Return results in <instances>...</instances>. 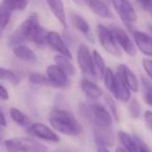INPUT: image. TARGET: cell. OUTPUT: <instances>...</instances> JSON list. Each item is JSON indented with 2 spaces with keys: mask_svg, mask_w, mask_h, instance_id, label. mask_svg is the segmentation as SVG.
<instances>
[{
  "mask_svg": "<svg viewBox=\"0 0 152 152\" xmlns=\"http://www.w3.org/2000/svg\"><path fill=\"white\" fill-rule=\"evenodd\" d=\"M49 123L56 131L66 135L76 137L83 132V125L70 112L54 110L49 114Z\"/></svg>",
  "mask_w": 152,
  "mask_h": 152,
  "instance_id": "1",
  "label": "cell"
},
{
  "mask_svg": "<svg viewBox=\"0 0 152 152\" xmlns=\"http://www.w3.org/2000/svg\"><path fill=\"white\" fill-rule=\"evenodd\" d=\"M9 152H48V147L30 137H12L4 141Z\"/></svg>",
  "mask_w": 152,
  "mask_h": 152,
  "instance_id": "2",
  "label": "cell"
},
{
  "mask_svg": "<svg viewBox=\"0 0 152 152\" xmlns=\"http://www.w3.org/2000/svg\"><path fill=\"white\" fill-rule=\"evenodd\" d=\"M40 22V18L37 13H32L27 19H25L10 36L9 45L12 47L21 45L25 41H29V37L34 25Z\"/></svg>",
  "mask_w": 152,
  "mask_h": 152,
  "instance_id": "3",
  "label": "cell"
},
{
  "mask_svg": "<svg viewBox=\"0 0 152 152\" xmlns=\"http://www.w3.org/2000/svg\"><path fill=\"white\" fill-rule=\"evenodd\" d=\"M87 117L91 122L92 126L100 125V126L112 127L113 116L110 115V110L100 103H93L85 108Z\"/></svg>",
  "mask_w": 152,
  "mask_h": 152,
  "instance_id": "4",
  "label": "cell"
},
{
  "mask_svg": "<svg viewBox=\"0 0 152 152\" xmlns=\"http://www.w3.org/2000/svg\"><path fill=\"white\" fill-rule=\"evenodd\" d=\"M97 34H98L100 45H101L102 48H103L106 52L112 55H115V56H119V57L121 56L119 45H118V43H117V41H116V39H115L110 28L106 27L105 25H102V24H98Z\"/></svg>",
  "mask_w": 152,
  "mask_h": 152,
  "instance_id": "5",
  "label": "cell"
},
{
  "mask_svg": "<svg viewBox=\"0 0 152 152\" xmlns=\"http://www.w3.org/2000/svg\"><path fill=\"white\" fill-rule=\"evenodd\" d=\"M77 64L85 75L91 78H97L98 75L94 66L93 55L85 44H80L77 49Z\"/></svg>",
  "mask_w": 152,
  "mask_h": 152,
  "instance_id": "6",
  "label": "cell"
},
{
  "mask_svg": "<svg viewBox=\"0 0 152 152\" xmlns=\"http://www.w3.org/2000/svg\"><path fill=\"white\" fill-rule=\"evenodd\" d=\"M110 1L112 2L113 7H115L121 19L124 21V23L129 25L130 23L137 21V13L129 0H110Z\"/></svg>",
  "mask_w": 152,
  "mask_h": 152,
  "instance_id": "7",
  "label": "cell"
},
{
  "mask_svg": "<svg viewBox=\"0 0 152 152\" xmlns=\"http://www.w3.org/2000/svg\"><path fill=\"white\" fill-rule=\"evenodd\" d=\"M110 30H112L113 34H114L115 39H116L118 45L130 56H134L137 54V49L133 44V42L131 41L130 37L128 36L126 31L123 28L119 27L116 25L110 26Z\"/></svg>",
  "mask_w": 152,
  "mask_h": 152,
  "instance_id": "8",
  "label": "cell"
},
{
  "mask_svg": "<svg viewBox=\"0 0 152 152\" xmlns=\"http://www.w3.org/2000/svg\"><path fill=\"white\" fill-rule=\"evenodd\" d=\"M46 75L51 86L56 88H66L69 83L68 74L57 65H49L46 69Z\"/></svg>",
  "mask_w": 152,
  "mask_h": 152,
  "instance_id": "9",
  "label": "cell"
},
{
  "mask_svg": "<svg viewBox=\"0 0 152 152\" xmlns=\"http://www.w3.org/2000/svg\"><path fill=\"white\" fill-rule=\"evenodd\" d=\"M27 131L30 134L38 137L40 139L44 140L47 142H51V143H57L61 141L59 137L47 125L42 124V123H34L31 124L27 128Z\"/></svg>",
  "mask_w": 152,
  "mask_h": 152,
  "instance_id": "10",
  "label": "cell"
},
{
  "mask_svg": "<svg viewBox=\"0 0 152 152\" xmlns=\"http://www.w3.org/2000/svg\"><path fill=\"white\" fill-rule=\"evenodd\" d=\"M47 43L56 51L58 54L67 56L68 58L72 59V54L68 45L61 38V36L56 31H48L47 36Z\"/></svg>",
  "mask_w": 152,
  "mask_h": 152,
  "instance_id": "11",
  "label": "cell"
},
{
  "mask_svg": "<svg viewBox=\"0 0 152 152\" xmlns=\"http://www.w3.org/2000/svg\"><path fill=\"white\" fill-rule=\"evenodd\" d=\"M93 130L96 144H101L106 147L113 146L115 144V134L112 130V127L94 125Z\"/></svg>",
  "mask_w": 152,
  "mask_h": 152,
  "instance_id": "12",
  "label": "cell"
},
{
  "mask_svg": "<svg viewBox=\"0 0 152 152\" xmlns=\"http://www.w3.org/2000/svg\"><path fill=\"white\" fill-rule=\"evenodd\" d=\"M132 37L139 50L147 56H152V37L140 30H132Z\"/></svg>",
  "mask_w": 152,
  "mask_h": 152,
  "instance_id": "13",
  "label": "cell"
},
{
  "mask_svg": "<svg viewBox=\"0 0 152 152\" xmlns=\"http://www.w3.org/2000/svg\"><path fill=\"white\" fill-rule=\"evenodd\" d=\"M117 73L121 76V78L123 79L126 86L129 88L131 92H137L139 91V87H140V83L139 80H137V76L134 75L132 71L130 70V68L126 65H121L118 66V72Z\"/></svg>",
  "mask_w": 152,
  "mask_h": 152,
  "instance_id": "14",
  "label": "cell"
},
{
  "mask_svg": "<svg viewBox=\"0 0 152 152\" xmlns=\"http://www.w3.org/2000/svg\"><path fill=\"white\" fill-rule=\"evenodd\" d=\"M112 93L114 94L116 99L122 102H128L131 98V91L129 90V88L123 81V79L121 78V76L118 73L116 74L115 85L112 90Z\"/></svg>",
  "mask_w": 152,
  "mask_h": 152,
  "instance_id": "15",
  "label": "cell"
},
{
  "mask_svg": "<svg viewBox=\"0 0 152 152\" xmlns=\"http://www.w3.org/2000/svg\"><path fill=\"white\" fill-rule=\"evenodd\" d=\"M46 2L48 4L49 10L53 14V16L56 18V20L59 22V24H61V26L66 29L68 26V21L63 0H46Z\"/></svg>",
  "mask_w": 152,
  "mask_h": 152,
  "instance_id": "16",
  "label": "cell"
},
{
  "mask_svg": "<svg viewBox=\"0 0 152 152\" xmlns=\"http://www.w3.org/2000/svg\"><path fill=\"white\" fill-rule=\"evenodd\" d=\"M80 88L81 91L83 92V94L91 100L99 99L102 96V94H103V91H102L101 88H99L94 81L90 80L88 78L81 79Z\"/></svg>",
  "mask_w": 152,
  "mask_h": 152,
  "instance_id": "17",
  "label": "cell"
},
{
  "mask_svg": "<svg viewBox=\"0 0 152 152\" xmlns=\"http://www.w3.org/2000/svg\"><path fill=\"white\" fill-rule=\"evenodd\" d=\"M89 7L95 15L99 16L104 19H112L114 17L113 13L110 12V7L102 0H91L89 2Z\"/></svg>",
  "mask_w": 152,
  "mask_h": 152,
  "instance_id": "18",
  "label": "cell"
},
{
  "mask_svg": "<svg viewBox=\"0 0 152 152\" xmlns=\"http://www.w3.org/2000/svg\"><path fill=\"white\" fill-rule=\"evenodd\" d=\"M13 52L16 57L28 63H36L37 61V55L34 52L26 45H18V46L13 47Z\"/></svg>",
  "mask_w": 152,
  "mask_h": 152,
  "instance_id": "19",
  "label": "cell"
},
{
  "mask_svg": "<svg viewBox=\"0 0 152 152\" xmlns=\"http://www.w3.org/2000/svg\"><path fill=\"white\" fill-rule=\"evenodd\" d=\"M118 139L122 144L123 149H125L127 152H139V146H137L135 135L132 137L129 133L121 130L118 132Z\"/></svg>",
  "mask_w": 152,
  "mask_h": 152,
  "instance_id": "20",
  "label": "cell"
},
{
  "mask_svg": "<svg viewBox=\"0 0 152 152\" xmlns=\"http://www.w3.org/2000/svg\"><path fill=\"white\" fill-rule=\"evenodd\" d=\"M70 20H71L73 26L76 29L80 31L83 34H85L87 38H90V32H91V27L90 24L88 23V21L83 17H81L80 15L76 13L71 12L70 13Z\"/></svg>",
  "mask_w": 152,
  "mask_h": 152,
  "instance_id": "21",
  "label": "cell"
},
{
  "mask_svg": "<svg viewBox=\"0 0 152 152\" xmlns=\"http://www.w3.org/2000/svg\"><path fill=\"white\" fill-rule=\"evenodd\" d=\"M47 36H48V31L43 26H41L40 22H39L34 25V29H32L31 34L29 37V41L39 46H43L47 43Z\"/></svg>",
  "mask_w": 152,
  "mask_h": 152,
  "instance_id": "22",
  "label": "cell"
},
{
  "mask_svg": "<svg viewBox=\"0 0 152 152\" xmlns=\"http://www.w3.org/2000/svg\"><path fill=\"white\" fill-rule=\"evenodd\" d=\"M54 61H55V65H57L63 71H65L66 73L68 74V76L74 75V74L76 73L75 67H74V65L72 64L71 59L68 58L67 56H64V55L57 53L54 56Z\"/></svg>",
  "mask_w": 152,
  "mask_h": 152,
  "instance_id": "23",
  "label": "cell"
},
{
  "mask_svg": "<svg viewBox=\"0 0 152 152\" xmlns=\"http://www.w3.org/2000/svg\"><path fill=\"white\" fill-rule=\"evenodd\" d=\"M11 15L12 12L7 9L4 3L1 2V4H0V39L2 37L5 27L9 24L10 19H11Z\"/></svg>",
  "mask_w": 152,
  "mask_h": 152,
  "instance_id": "24",
  "label": "cell"
},
{
  "mask_svg": "<svg viewBox=\"0 0 152 152\" xmlns=\"http://www.w3.org/2000/svg\"><path fill=\"white\" fill-rule=\"evenodd\" d=\"M21 78H22V76L20 75L19 73H17V72L0 67V79L11 81L14 85H17V83H20Z\"/></svg>",
  "mask_w": 152,
  "mask_h": 152,
  "instance_id": "25",
  "label": "cell"
},
{
  "mask_svg": "<svg viewBox=\"0 0 152 152\" xmlns=\"http://www.w3.org/2000/svg\"><path fill=\"white\" fill-rule=\"evenodd\" d=\"M92 55H93V61H94V66H95L96 72H97V75H99L100 77H102L104 71H105V69H106L104 58L102 57V55L100 54L97 50H94L93 53H92Z\"/></svg>",
  "mask_w": 152,
  "mask_h": 152,
  "instance_id": "26",
  "label": "cell"
},
{
  "mask_svg": "<svg viewBox=\"0 0 152 152\" xmlns=\"http://www.w3.org/2000/svg\"><path fill=\"white\" fill-rule=\"evenodd\" d=\"M2 3L13 13L15 11H24L27 7L28 0H3Z\"/></svg>",
  "mask_w": 152,
  "mask_h": 152,
  "instance_id": "27",
  "label": "cell"
},
{
  "mask_svg": "<svg viewBox=\"0 0 152 152\" xmlns=\"http://www.w3.org/2000/svg\"><path fill=\"white\" fill-rule=\"evenodd\" d=\"M142 88H143V94L145 101L147 102V104L152 106V85L150 83V80L144 76H142Z\"/></svg>",
  "mask_w": 152,
  "mask_h": 152,
  "instance_id": "28",
  "label": "cell"
},
{
  "mask_svg": "<svg viewBox=\"0 0 152 152\" xmlns=\"http://www.w3.org/2000/svg\"><path fill=\"white\" fill-rule=\"evenodd\" d=\"M10 115H11L12 120L15 123H17L18 125H25L27 122V117L24 115L23 112H21L17 107H12L10 110Z\"/></svg>",
  "mask_w": 152,
  "mask_h": 152,
  "instance_id": "29",
  "label": "cell"
},
{
  "mask_svg": "<svg viewBox=\"0 0 152 152\" xmlns=\"http://www.w3.org/2000/svg\"><path fill=\"white\" fill-rule=\"evenodd\" d=\"M128 112L131 118L134 120L140 118V116H141V104L137 98H132V99L130 98V101L128 104Z\"/></svg>",
  "mask_w": 152,
  "mask_h": 152,
  "instance_id": "30",
  "label": "cell"
},
{
  "mask_svg": "<svg viewBox=\"0 0 152 152\" xmlns=\"http://www.w3.org/2000/svg\"><path fill=\"white\" fill-rule=\"evenodd\" d=\"M103 81H104V85L105 87L112 92L113 88H114L115 85V78H116V74L113 72V70L110 68H106L105 71L103 73Z\"/></svg>",
  "mask_w": 152,
  "mask_h": 152,
  "instance_id": "31",
  "label": "cell"
},
{
  "mask_svg": "<svg viewBox=\"0 0 152 152\" xmlns=\"http://www.w3.org/2000/svg\"><path fill=\"white\" fill-rule=\"evenodd\" d=\"M104 100H105V103L107 105V110H110V115L113 116V119L116 121L119 120V115H118V107H117V104L115 102V100L110 97V95L104 96Z\"/></svg>",
  "mask_w": 152,
  "mask_h": 152,
  "instance_id": "32",
  "label": "cell"
},
{
  "mask_svg": "<svg viewBox=\"0 0 152 152\" xmlns=\"http://www.w3.org/2000/svg\"><path fill=\"white\" fill-rule=\"evenodd\" d=\"M28 80L32 83H37V85H50L47 76L40 73H30L28 75Z\"/></svg>",
  "mask_w": 152,
  "mask_h": 152,
  "instance_id": "33",
  "label": "cell"
},
{
  "mask_svg": "<svg viewBox=\"0 0 152 152\" xmlns=\"http://www.w3.org/2000/svg\"><path fill=\"white\" fill-rule=\"evenodd\" d=\"M143 68L145 70V72L147 73V75L149 76V78L152 80V59H143Z\"/></svg>",
  "mask_w": 152,
  "mask_h": 152,
  "instance_id": "34",
  "label": "cell"
},
{
  "mask_svg": "<svg viewBox=\"0 0 152 152\" xmlns=\"http://www.w3.org/2000/svg\"><path fill=\"white\" fill-rule=\"evenodd\" d=\"M135 139H137V146H139V152H152L151 149L149 148V146H148L143 140L137 137H135Z\"/></svg>",
  "mask_w": 152,
  "mask_h": 152,
  "instance_id": "35",
  "label": "cell"
},
{
  "mask_svg": "<svg viewBox=\"0 0 152 152\" xmlns=\"http://www.w3.org/2000/svg\"><path fill=\"white\" fill-rule=\"evenodd\" d=\"M144 120L147 125V127L152 131V112L151 110H146L144 114Z\"/></svg>",
  "mask_w": 152,
  "mask_h": 152,
  "instance_id": "36",
  "label": "cell"
},
{
  "mask_svg": "<svg viewBox=\"0 0 152 152\" xmlns=\"http://www.w3.org/2000/svg\"><path fill=\"white\" fill-rule=\"evenodd\" d=\"M137 1L145 10H149L150 11L152 9V0H137Z\"/></svg>",
  "mask_w": 152,
  "mask_h": 152,
  "instance_id": "37",
  "label": "cell"
},
{
  "mask_svg": "<svg viewBox=\"0 0 152 152\" xmlns=\"http://www.w3.org/2000/svg\"><path fill=\"white\" fill-rule=\"evenodd\" d=\"M9 98L10 95L7 90L2 85H0V100H7Z\"/></svg>",
  "mask_w": 152,
  "mask_h": 152,
  "instance_id": "38",
  "label": "cell"
},
{
  "mask_svg": "<svg viewBox=\"0 0 152 152\" xmlns=\"http://www.w3.org/2000/svg\"><path fill=\"white\" fill-rule=\"evenodd\" d=\"M0 126L1 127H5L7 126V119H5L3 113L0 110Z\"/></svg>",
  "mask_w": 152,
  "mask_h": 152,
  "instance_id": "39",
  "label": "cell"
},
{
  "mask_svg": "<svg viewBox=\"0 0 152 152\" xmlns=\"http://www.w3.org/2000/svg\"><path fill=\"white\" fill-rule=\"evenodd\" d=\"M97 152H110L106 146H103L101 144H97Z\"/></svg>",
  "mask_w": 152,
  "mask_h": 152,
  "instance_id": "40",
  "label": "cell"
},
{
  "mask_svg": "<svg viewBox=\"0 0 152 152\" xmlns=\"http://www.w3.org/2000/svg\"><path fill=\"white\" fill-rule=\"evenodd\" d=\"M54 152H75V151H73V150H71V149H59Z\"/></svg>",
  "mask_w": 152,
  "mask_h": 152,
  "instance_id": "41",
  "label": "cell"
},
{
  "mask_svg": "<svg viewBox=\"0 0 152 152\" xmlns=\"http://www.w3.org/2000/svg\"><path fill=\"white\" fill-rule=\"evenodd\" d=\"M116 152H127L125 149H123V148H117Z\"/></svg>",
  "mask_w": 152,
  "mask_h": 152,
  "instance_id": "42",
  "label": "cell"
},
{
  "mask_svg": "<svg viewBox=\"0 0 152 152\" xmlns=\"http://www.w3.org/2000/svg\"><path fill=\"white\" fill-rule=\"evenodd\" d=\"M83 1L86 3V4H89V2H90V1H91V0H83Z\"/></svg>",
  "mask_w": 152,
  "mask_h": 152,
  "instance_id": "43",
  "label": "cell"
},
{
  "mask_svg": "<svg viewBox=\"0 0 152 152\" xmlns=\"http://www.w3.org/2000/svg\"><path fill=\"white\" fill-rule=\"evenodd\" d=\"M1 140H2V137H1V134H0V142H1Z\"/></svg>",
  "mask_w": 152,
  "mask_h": 152,
  "instance_id": "44",
  "label": "cell"
}]
</instances>
